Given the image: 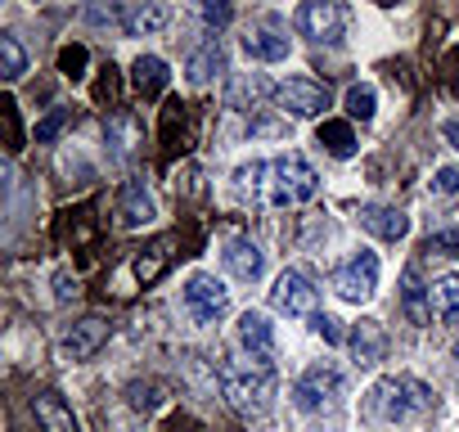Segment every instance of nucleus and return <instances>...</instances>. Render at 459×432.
Segmentation results:
<instances>
[{"instance_id":"1","label":"nucleus","mask_w":459,"mask_h":432,"mask_svg":"<svg viewBox=\"0 0 459 432\" xmlns=\"http://www.w3.org/2000/svg\"><path fill=\"white\" fill-rule=\"evenodd\" d=\"M221 387L235 410H266V401L275 392V369L257 365V360H230V365H221Z\"/></svg>"},{"instance_id":"2","label":"nucleus","mask_w":459,"mask_h":432,"mask_svg":"<svg viewBox=\"0 0 459 432\" xmlns=\"http://www.w3.org/2000/svg\"><path fill=\"white\" fill-rule=\"evenodd\" d=\"M316 194H320V176L302 153H280L271 162V203L275 207H298V203H311Z\"/></svg>"},{"instance_id":"3","label":"nucleus","mask_w":459,"mask_h":432,"mask_svg":"<svg viewBox=\"0 0 459 432\" xmlns=\"http://www.w3.org/2000/svg\"><path fill=\"white\" fill-rule=\"evenodd\" d=\"M374 405L387 423H405V419H414L432 405V387L410 378V374H396V378H383L374 387Z\"/></svg>"},{"instance_id":"4","label":"nucleus","mask_w":459,"mask_h":432,"mask_svg":"<svg viewBox=\"0 0 459 432\" xmlns=\"http://www.w3.org/2000/svg\"><path fill=\"white\" fill-rule=\"evenodd\" d=\"M333 293H338L342 302H356V307L369 302V298L378 293V257L360 248L347 266L333 271Z\"/></svg>"},{"instance_id":"5","label":"nucleus","mask_w":459,"mask_h":432,"mask_svg":"<svg viewBox=\"0 0 459 432\" xmlns=\"http://www.w3.org/2000/svg\"><path fill=\"white\" fill-rule=\"evenodd\" d=\"M185 311L198 320V324H216L225 311H230V289L216 280V275H194L185 284Z\"/></svg>"},{"instance_id":"6","label":"nucleus","mask_w":459,"mask_h":432,"mask_svg":"<svg viewBox=\"0 0 459 432\" xmlns=\"http://www.w3.org/2000/svg\"><path fill=\"white\" fill-rule=\"evenodd\" d=\"M271 302H275V311H284V315H320L316 307H320V289L302 275V271H284L280 280H275V289H271Z\"/></svg>"},{"instance_id":"7","label":"nucleus","mask_w":459,"mask_h":432,"mask_svg":"<svg viewBox=\"0 0 459 432\" xmlns=\"http://www.w3.org/2000/svg\"><path fill=\"white\" fill-rule=\"evenodd\" d=\"M338 392H342V374H338L333 365H311V369L293 383V405L307 410V414H316V410H325Z\"/></svg>"},{"instance_id":"8","label":"nucleus","mask_w":459,"mask_h":432,"mask_svg":"<svg viewBox=\"0 0 459 432\" xmlns=\"http://www.w3.org/2000/svg\"><path fill=\"white\" fill-rule=\"evenodd\" d=\"M342 10L333 5V0H307V5L298 10V32L311 37L316 46H338L342 41Z\"/></svg>"},{"instance_id":"9","label":"nucleus","mask_w":459,"mask_h":432,"mask_svg":"<svg viewBox=\"0 0 459 432\" xmlns=\"http://www.w3.org/2000/svg\"><path fill=\"white\" fill-rule=\"evenodd\" d=\"M239 347L248 360L257 365H275V324L262 311H244L239 315Z\"/></svg>"},{"instance_id":"10","label":"nucleus","mask_w":459,"mask_h":432,"mask_svg":"<svg viewBox=\"0 0 459 432\" xmlns=\"http://www.w3.org/2000/svg\"><path fill=\"white\" fill-rule=\"evenodd\" d=\"M275 95H280V104H284L293 117H320V113L329 108V91L316 86L311 77H289Z\"/></svg>"},{"instance_id":"11","label":"nucleus","mask_w":459,"mask_h":432,"mask_svg":"<svg viewBox=\"0 0 459 432\" xmlns=\"http://www.w3.org/2000/svg\"><path fill=\"white\" fill-rule=\"evenodd\" d=\"M360 226H365L374 239H387V244H396V239H405V235H410V216H405L401 207L369 203V207H360Z\"/></svg>"},{"instance_id":"12","label":"nucleus","mask_w":459,"mask_h":432,"mask_svg":"<svg viewBox=\"0 0 459 432\" xmlns=\"http://www.w3.org/2000/svg\"><path fill=\"white\" fill-rule=\"evenodd\" d=\"M104 338H108V324H104L100 315H86V320H77V324L64 333V356H68V360H86V356H95V351L104 347Z\"/></svg>"},{"instance_id":"13","label":"nucleus","mask_w":459,"mask_h":432,"mask_svg":"<svg viewBox=\"0 0 459 432\" xmlns=\"http://www.w3.org/2000/svg\"><path fill=\"white\" fill-rule=\"evenodd\" d=\"M225 271L235 275V280H244V284H253V280H262L266 257H262V248H257L253 239H230V248H225Z\"/></svg>"},{"instance_id":"14","label":"nucleus","mask_w":459,"mask_h":432,"mask_svg":"<svg viewBox=\"0 0 459 432\" xmlns=\"http://www.w3.org/2000/svg\"><path fill=\"white\" fill-rule=\"evenodd\" d=\"M117 216H122L126 230L153 221V198H149V189H144L140 180H126V185H122V207H117Z\"/></svg>"},{"instance_id":"15","label":"nucleus","mask_w":459,"mask_h":432,"mask_svg":"<svg viewBox=\"0 0 459 432\" xmlns=\"http://www.w3.org/2000/svg\"><path fill=\"white\" fill-rule=\"evenodd\" d=\"M428 307L441 324L459 329V275H441L432 289H428Z\"/></svg>"},{"instance_id":"16","label":"nucleus","mask_w":459,"mask_h":432,"mask_svg":"<svg viewBox=\"0 0 459 432\" xmlns=\"http://www.w3.org/2000/svg\"><path fill=\"white\" fill-rule=\"evenodd\" d=\"M351 351H356V365H374V360H383V351H387V333H383V324H378V320H360V324L351 329Z\"/></svg>"},{"instance_id":"17","label":"nucleus","mask_w":459,"mask_h":432,"mask_svg":"<svg viewBox=\"0 0 459 432\" xmlns=\"http://www.w3.org/2000/svg\"><path fill=\"white\" fill-rule=\"evenodd\" d=\"M244 50H248V59L280 64V59H289V37H284V32H275V28H257V32H248V37H244Z\"/></svg>"},{"instance_id":"18","label":"nucleus","mask_w":459,"mask_h":432,"mask_svg":"<svg viewBox=\"0 0 459 432\" xmlns=\"http://www.w3.org/2000/svg\"><path fill=\"white\" fill-rule=\"evenodd\" d=\"M131 82H135V91H140L144 99H153V95H162V91H167L171 73H167V64H162L158 55H140V59H135V68H131Z\"/></svg>"},{"instance_id":"19","label":"nucleus","mask_w":459,"mask_h":432,"mask_svg":"<svg viewBox=\"0 0 459 432\" xmlns=\"http://www.w3.org/2000/svg\"><path fill=\"white\" fill-rule=\"evenodd\" d=\"M32 410H37V419H41L46 432H77V414H73L55 392H41V396L32 401Z\"/></svg>"},{"instance_id":"20","label":"nucleus","mask_w":459,"mask_h":432,"mask_svg":"<svg viewBox=\"0 0 459 432\" xmlns=\"http://www.w3.org/2000/svg\"><path fill=\"white\" fill-rule=\"evenodd\" d=\"M167 23H171V10H167V5H135V10L122 14V28H126L131 37H153V32H162Z\"/></svg>"},{"instance_id":"21","label":"nucleus","mask_w":459,"mask_h":432,"mask_svg":"<svg viewBox=\"0 0 459 432\" xmlns=\"http://www.w3.org/2000/svg\"><path fill=\"white\" fill-rule=\"evenodd\" d=\"M171 235H162V239H153L140 257H135V275H140V284H153L162 271H167V262H171Z\"/></svg>"},{"instance_id":"22","label":"nucleus","mask_w":459,"mask_h":432,"mask_svg":"<svg viewBox=\"0 0 459 432\" xmlns=\"http://www.w3.org/2000/svg\"><path fill=\"white\" fill-rule=\"evenodd\" d=\"M221 68H225V55H221L216 41H207V46L194 50V59H189V82H194V86H207Z\"/></svg>"},{"instance_id":"23","label":"nucleus","mask_w":459,"mask_h":432,"mask_svg":"<svg viewBox=\"0 0 459 432\" xmlns=\"http://www.w3.org/2000/svg\"><path fill=\"white\" fill-rule=\"evenodd\" d=\"M320 144H325L333 158H351V153H356V131H351V122H325V126H320Z\"/></svg>"},{"instance_id":"24","label":"nucleus","mask_w":459,"mask_h":432,"mask_svg":"<svg viewBox=\"0 0 459 432\" xmlns=\"http://www.w3.org/2000/svg\"><path fill=\"white\" fill-rule=\"evenodd\" d=\"M28 73V55H23V46H19V37H0V77L5 82H19Z\"/></svg>"},{"instance_id":"25","label":"nucleus","mask_w":459,"mask_h":432,"mask_svg":"<svg viewBox=\"0 0 459 432\" xmlns=\"http://www.w3.org/2000/svg\"><path fill=\"white\" fill-rule=\"evenodd\" d=\"M374 104H378V95H374L369 82H356V86L347 91V113H351V117L369 122V117H374Z\"/></svg>"},{"instance_id":"26","label":"nucleus","mask_w":459,"mask_h":432,"mask_svg":"<svg viewBox=\"0 0 459 432\" xmlns=\"http://www.w3.org/2000/svg\"><path fill=\"white\" fill-rule=\"evenodd\" d=\"M401 302H405V315H410L414 324H428L432 307H423V289H419L414 271H405V293H401Z\"/></svg>"},{"instance_id":"27","label":"nucleus","mask_w":459,"mask_h":432,"mask_svg":"<svg viewBox=\"0 0 459 432\" xmlns=\"http://www.w3.org/2000/svg\"><path fill=\"white\" fill-rule=\"evenodd\" d=\"M0 117H5L10 153H19V149H23V135H19V104H14V99H0Z\"/></svg>"},{"instance_id":"28","label":"nucleus","mask_w":459,"mask_h":432,"mask_svg":"<svg viewBox=\"0 0 459 432\" xmlns=\"http://www.w3.org/2000/svg\"><path fill=\"white\" fill-rule=\"evenodd\" d=\"M68 117H73L68 108H55V113L46 117V122H37V144H50V140H55V135L64 131V122H68Z\"/></svg>"},{"instance_id":"29","label":"nucleus","mask_w":459,"mask_h":432,"mask_svg":"<svg viewBox=\"0 0 459 432\" xmlns=\"http://www.w3.org/2000/svg\"><path fill=\"white\" fill-rule=\"evenodd\" d=\"M59 68H64L68 77H82V68H86V46H64V50H59Z\"/></svg>"},{"instance_id":"30","label":"nucleus","mask_w":459,"mask_h":432,"mask_svg":"<svg viewBox=\"0 0 459 432\" xmlns=\"http://www.w3.org/2000/svg\"><path fill=\"white\" fill-rule=\"evenodd\" d=\"M432 194H437V198L459 194V171H455V167H441V171H437V180H432Z\"/></svg>"},{"instance_id":"31","label":"nucleus","mask_w":459,"mask_h":432,"mask_svg":"<svg viewBox=\"0 0 459 432\" xmlns=\"http://www.w3.org/2000/svg\"><path fill=\"white\" fill-rule=\"evenodd\" d=\"M311 324H316V333H320L329 347H338V342H342V329H338V320H333V315H316Z\"/></svg>"},{"instance_id":"32","label":"nucleus","mask_w":459,"mask_h":432,"mask_svg":"<svg viewBox=\"0 0 459 432\" xmlns=\"http://www.w3.org/2000/svg\"><path fill=\"white\" fill-rule=\"evenodd\" d=\"M203 19H207L212 28H225V23H230V5H203Z\"/></svg>"},{"instance_id":"33","label":"nucleus","mask_w":459,"mask_h":432,"mask_svg":"<svg viewBox=\"0 0 459 432\" xmlns=\"http://www.w3.org/2000/svg\"><path fill=\"white\" fill-rule=\"evenodd\" d=\"M59 302H68V298H77V280H68V275H59V293H55Z\"/></svg>"},{"instance_id":"34","label":"nucleus","mask_w":459,"mask_h":432,"mask_svg":"<svg viewBox=\"0 0 459 432\" xmlns=\"http://www.w3.org/2000/svg\"><path fill=\"white\" fill-rule=\"evenodd\" d=\"M446 135H450V144H455V149H459V122H455V126H450V131H446Z\"/></svg>"}]
</instances>
